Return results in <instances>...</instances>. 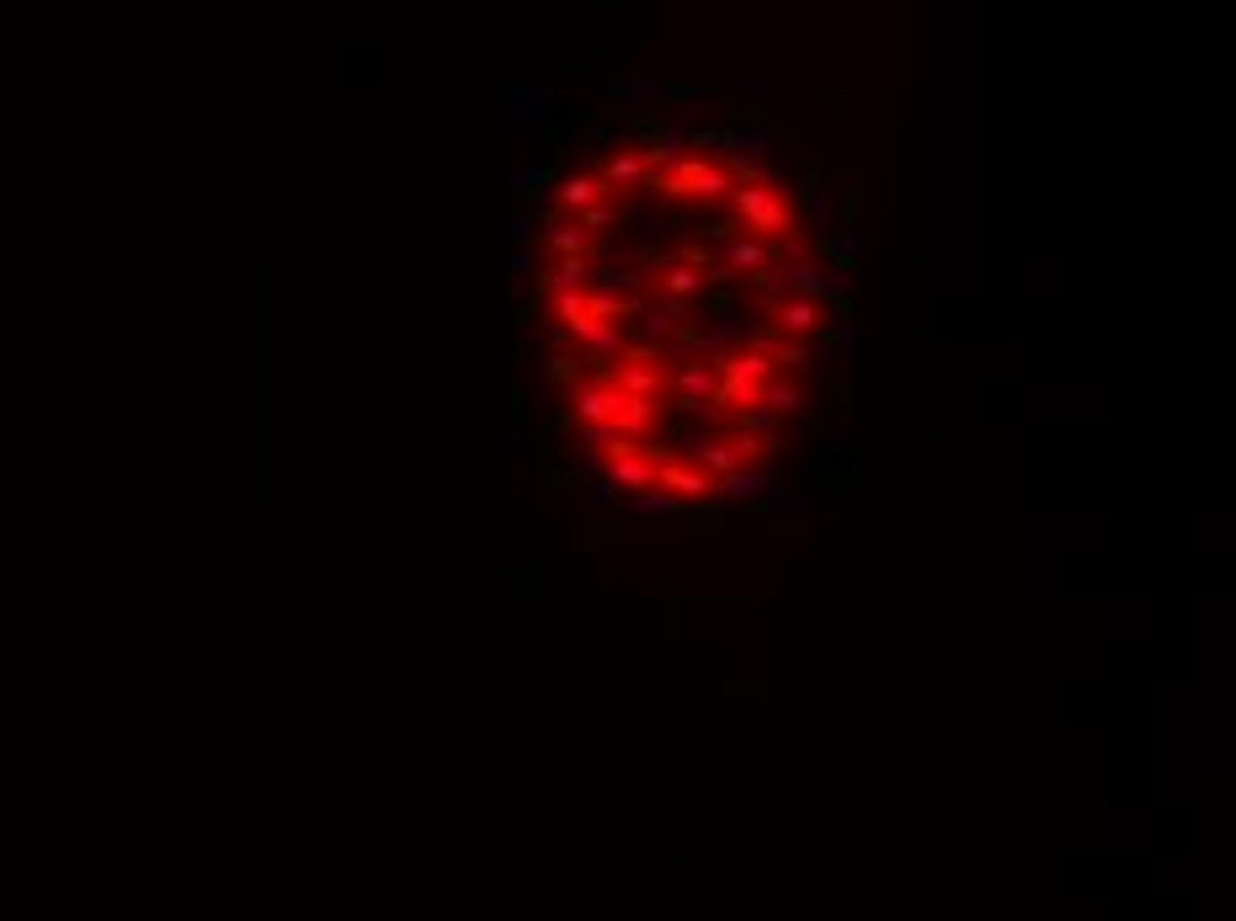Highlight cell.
Instances as JSON below:
<instances>
[{
  "label": "cell",
  "mask_w": 1236,
  "mask_h": 921,
  "mask_svg": "<svg viewBox=\"0 0 1236 921\" xmlns=\"http://www.w3.org/2000/svg\"><path fill=\"white\" fill-rule=\"evenodd\" d=\"M731 208H736V219H742L746 230H757V235H779L794 224V208L783 198L773 182H736V193H731Z\"/></svg>",
  "instance_id": "cell-1"
},
{
  "label": "cell",
  "mask_w": 1236,
  "mask_h": 921,
  "mask_svg": "<svg viewBox=\"0 0 1236 921\" xmlns=\"http://www.w3.org/2000/svg\"><path fill=\"white\" fill-rule=\"evenodd\" d=\"M757 288L768 293V299H811V304H821V282L826 272L816 261H783V267H768V272H757Z\"/></svg>",
  "instance_id": "cell-2"
},
{
  "label": "cell",
  "mask_w": 1236,
  "mask_h": 921,
  "mask_svg": "<svg viewBox=\"0 0 1236 921\" xmlns=\"http://www.w3.org/2000/svg\"><path fill=\"white\" fill-rule=\"evenodd\" d=\"M709 475H703V469H693V464H683V458H672V464H656V490H666V496H677V501H683V506H688V501H709Z\"/></svg>",
  "instance_id": "cell-3"
},
{
  "label": "cell",
  "mask_w": 1236,
  "mask_h": 921,
  "mask_svg": "<svg viewBox=\"0 0 1236 921\" xmlns=\"http://www.w3.org/2000/svg\"><path fill=\"white\" fill-rule=\"evenodd\" d=\"M773 485H779V475H768V469H736V475H725V480L709 485V501H714V506H736V501L768 496Z\"/></svg>",
  "instance_id": "cell-4"
},
{
  "label": "cell",
  "mask_w": 1236,
  "mask_h": 921,
  "mask_svg": "<svg viewBox=\"0 0 1236 921\" xmlns=\"http://www.w3.org/2000/svg\"><path fill=\"white\" fill-rule=\"evenodd\" d=\"M608 384H614L623 400H661L666 395V373L645 368V362H618L614 373H608Z\"/></svg>",
  "instance_id": "cell-5"
},
{
  "label": "cell",
  "mask_w": 1236,
  "mask_h": 921,
  "mask_svg": "<svg viewBox=\"0 0 1236 921\" xmlns=\"http://www.w3.org/2000/svg\"><path fill=\"white\" fill-rule=\"evenodd\" d=\"M688 325V304H672V299H656V304H645L640 310V325H634V336L645 341V347H661L666 336H677Z\"/></svg>",
  "instance_id": "cell-6"
},
{
  "label": "cell",
  "mask_w": 1236,
  "mask_h": 921,
  "mask_svg": "<svg viewBox=\"0 0 1236 921\" xmlns=\"http://www.w3.org/2000/svg\"><path fill=\"white\" fill-rule=\"evenodd\" d=\"M618 395L608 378H597V384H581L576 395H571V416H576L581 427H597V421H614V410H618Z\"/></svg>",
  "instance_id": "cell-7"
},
{
  "label": "cell",
  "mask_w": 1236,
  "mask_h": 921,
  "mask_svg": "<svg viewBox=\"0 0 1236 921\" xmlns=\"http://www.w3.org/2000/svg\"><path fill=\"white\" fill-rule=\"evenodd\" d=\"M683 150H688V128H683V123H656V128L645 133L640 161H645V171H656V165H677L683 161Z\"/></svg>",
  "instance_id": "cell-8"
},
{
  "label": "cell",
  "mask_w": 1236,
  "mask_h": 921,
  "mask_svg": "<svg viewBox=\"0 0 1236 921\" xmlns=\"http://www.w3.org/2000/svg\"><path fill=\"white\" fill-rule=\"evenodd\" d=\"M565 330H571V341H586L592 362H597V358H618V362H623V352H629V336H623L618 325H597V320H586V315H581V320L565 325Z\"/></svg>",
  "instance_id": "cell-9"
},
{
  "label": "cell",
  "mask_w": 1236,
  "mask_h": 921,
  "mask_svg": "<svg viewBox=\"0 0 1236 921\" xmlns=\"http://www.w3.org/2000/svg\"><path fill=\"white\" fill-rule=\"evenodd\" d=\"M603 198H618V193H608L597 176H560V182H555V202H560L565 213H586L592 202H603Z\"/></svg>",
  "instance_id": "cell-10"
},
{
  "label": "cell",
  "mask_w": 1236,
  "mask_h": 921,
  "mask_svg": "<svg viewBox=\"0 0 1236 921\" xmlns=\"http://www.w3.org/2000/svg\"><path fill=\"white\" fill-rule=\"evenodd\" d=\"M661 421V400H618L614 410V432L629 442H645V432Z\"/></svg>",
  "instance_id": "cell-11"
},
{
  "label": "cell",
  "mask_w": 1236,
  "mask_h": 921,
  "mask_svg": "<svg viewBox=\"0 0 1236 921\" xmlns=\"http://www.w3.org/2000/svg\"><path fill=\"white\" fill-rule=\"evenodd\" d=\"M720 373L746 378V384H773V358H768V347H742V352H725Z\"/></svg>",
  "instance_id": "cell-12"
},
{
  "label": "cell",
  "mask_w": 1236,
  "mask_h": 921,
  "mask_svg": "<svg viewBox=\"0 0 1236 921\" xmlns=\"http://www.w3.org/2000/svg\"><path fill=\"white\" fill-rule=\"evenodd\" d=\"M773 256H779V241H725V267L736 278H757L762 261H773Z\"/></svg>",
  "instance_id": "cell-13"
},
{
  "label": "cell",
  "mask_w": 1236,
  "mask_h": 921,
  "mask_svg": "<svg viewBox=\"0 0 1236 921\" xmlns=\"http://www.w3.org/2000/svg\"><path fill=\"white\" fill-rule=\"evenodd\" d=\"M608 485H614V490H634V496H645V490H656V464H645L640 453H629V458H608Z\"/></svg>",
  "instance_id": "cell-14"
},
{
  "label": "cell",
  "mask_w": 1236,
  "mask_h": 921,
  "mask_svg": "<svg viewBox=\"0 0 1236 921\" xmlns=\"http://www.w3.org/2000/svg\"><path fill=\"white\" fill-rule=\"evenodd\" d=\"M672 384H677V400H693V405L720 400V373H714V368H699V362H683Z\"/></svg>",
  "instance_id": "cell-15"
},
{
  "label": "cell",
  "mask_w": 1236,
  "mask_h": 921,
  "mask_svg": "<svg viewBox=\"0 0 1236 921\" xmlns=\"http://www.w3.org/2000/svg\"><path fill=\"white\" fill-rule=\"evenodd\" d=\"M549 96H555L549 85H528V81L512 85V133H528V128L544 118V102H549Z\"/></svg>",
  "instance_id": "cell-16"
},
{
  "label": "cell",
  "mask_w": 1236,
  "mask_h": 921,
  "mask_svg": "<svg viewBox=\"0 0 1236 921\" xmlns=\"http://www.w3.org/2000/svg\"><path fill=\"white\" fill-rule=\"evenodd\" d=\"M762 410L768 416H811V395L789 378H773V384H762Z\"/></svg>",
  "instance_id": "cell-17"
},
{
  "label": "cell",
  "mask_w": 1236,
  "mask_h": 921,
  "mask_svg": "<svg viewBox=\"0 0 1236 921\" xmlns=\"http://www.w3.org/2000/svg\"><path fill=\"white\" fill-rule=\"evenodd\" d=\"M800 224L816 230V235H826V182L816 176V171L800 176Z\"/></svg>",
  "instance_id": "cell-18"
},
{
  "label": "cell",
  "mask_w": 1236,
  "mask_h": 921,
  "mask_svg": "<svg viewBox=\"0 0 1236 921\" xmlns=\"http://www.w3.org/2000/svg\"><path fill=\"white\" fill-rule=\"evenodd\" d=\"M645 182H651L645 161L623 150V155H614V161H608V182H603V187H608V193H614V187H618V193H645Z\"/></svg>",
  "instance_id": "cell-19"
},
{
  "label": "cell",
  "mask_w": 1236,
  "mask_h": 921,
  "mask_svg": "<svg viewBox=\"0 0 1236 921\" xmlns=\"http://www.w3.org/2000/svg\"><path fill=\"white\" fill-rule=\"evenodd\" d=\"M645 310V299H618V293H586V320L597 325H614L623 315H640Z\"/></svg>",
  "instance_id": "cell-20"
},
{
  "label": "cell",
  "mask_w": 1236,
  "mask_h": 921,
  "mask_svg": "<svg viewBox=\"0 0 1236 921\" xmlns=\"http://www.w3.org/2000/svg\"><path fill=\"white\" fill-rule=\"evenodd\" d=\"M821 320V304H811V299H783L779 304V330L783 336H811Z\"/></svg>",
  "instance_id": "cell-21"
},
{
  "label": "cell",
  "mask_w": 1236,
  "mask_h": 921,
  "mask_svg": "<svg viewBox=\"0 0 1236 921\" xmlns=\"http://www.w3.org/2000/svg\"><path fill=\"white\" fill-rule=\"evenodd\" d=\"M661 293L672 299V304H688V299H703V272H693V267H672L666 278H661Z\"/></svg>",
  "instance_id": "cell-22"
},
{
  "label": "cell",
  "mask_w": 1236,
  "mask_h": 921,
  "mask_svg": "<svg viewBox=\"0 0 1236 921\" xmlns=\"http://www.w3.org/2000/svg\"><path fill=\"white\" fill-rule=\"evenodd\" d=\"M645 96H661V81H651V75H623V81H608L603 85V102H645Z\"/></svg>",
  "instance_id": "cell-23"
},
{
  "label": "cell",
  "mask_w": 1236,
  "mask_h": 921,
  "mask_svg": "<svg viewBox=\"0 0 1236 921\" xmlns=\"http://www.w3.org/2000/svg\"><path fill=\"white\" fill-rule=\"evenodd\" d=\"M592 282V261L586 256H571V261H560L555 272H549V293H581Z\"/></svg>",
  "instance_id": "cell-24"
},
{
  "label": "cell",
  "mask_w": 1236,
  "mask_h": 921,
  "mask_svg": "<svg viewBox=\"0 0 1236 921\" xmlns=\"http://www.w3.org/2000/svg\"><path fill=\"white\" fill-rule=\"evenodd\" d=\"M816 250H821L826 261H837L842 272H853V261H859V235H831V230H826L821 241H816Z\"/></svg>",
  "instance_id": "cell-25"
},
{
  "label": "cell",
  "mask_w": 1236,
  "mask_h": 921,
  "mask_svg": "<svg viewBox=\"0 0 1236 921\" xmlns=\"http://www.w3.org/2000/svg\"><path fill=\"white\" fill-rule=\"evenodd\" d=\"M549 245L560 250V261H571V256H592V241L581 235L576 219H571V224H555V230H549Z\"/></svg>",
  "instance_id": "cell-26"
},
{
  "label": "cell",
  "mask_w": 1236,
  "mask_h": 921,
  "mask_svg": "<svg viewBox=\"0 0 1236 921\" xmlns=\"http://www.w3.org/2000/svg\"><path fill=\"white\" fill-rule=\"evenodd\" d=\"M544 378H549L555 389H571V395H576L581 384H586V378H581V362L571 358V352H555V358H549V368H544Z\"/></svg>",
  "instance_id": "cell-27"
},
{
  "label": "cell",
  "mask_w": 1236,
  "mask_h": 921,
  "mask_svg": "<svg viewBox=\"0 0 1236 921\" xmlns=\"http://www.w3.org/2000/svg\"><path fill=\"white\" fill-rule=\"evenodd\" d=\"M576 224H581V235H592V230H618V202L614 198L592 202L586 213H576Z\"/></svg>",
  "instance_id": "cell-28"
},
{
  "label": "cell",
  "mask_w": 1236,
  "mask_h": 921,
  "mask_svg": "<svg viewBox=\"0 0 1236 921\" xmlns=\"http://www.w3.org/2000/svg\"><path fill=\"white\" fill-rule=\"evenodd\" d=\"M634 501H640L645 517H688V506H683L677 496H666V490H645V496H634Z\"/></svg>",
  "instance_id": "cell-29"
},
{
  "label": "cell",
  "mask_w": 1236,
  "mask_h": 921,
  "mask_svg": "<svg viewBox=\"0 0 1236 921\" xmlns=\"http://www.w3.org/2000/svg\"><path fill=\"white\" fill-rule=\"evenodd\" d=\"M549 182H555V171H544V165H512V187H517L528 202H534V193L538 187H549Z\"/></svg>",
  "instance_id": "cell-30"
},
{
  "label": "cell",
  "mask_w": 1236,
  "mask_h": 921,
  "mask_svg": "<svg viewBox=\"0 0 1236 921\" xmlns=\"http://www.w3.org/2000/svg\"><path fill=\"white\" fill-rule=\"evenodd\" d=\"M768 358H773V368H794V373H811V368H816L811 347H800V341H794V347H789V341H783V347H768Z\"/></svg>",
  "instance_id": "cell-31"
},
{
  "label": "cell",
  "mask_w": 1236,
  "mask_h": 921,
  "mask_svg": "<svg viewBox=\"0 0 1236 921\" xmlns=\"http://www.w3.org/2000/svg\"><path fill=\"white\" fill-rule=\"evenodd\" d=\"M506 230H512V241H517V245H534L538 230H544V213H534V208H517Z\"/></svg>",
  "instance_id": "cell-32"
},
{
  "label": "cell",
  "mask_w": 1236,
  "mask_h": 921,
  "mask_svg": "<svg viewBox=\"0 0 1236 921\" xmlns=\"http://www.w3.org/2000/svg\"><path fill=\"white\" fill-rule=\"evenodd\" d=\"M586 133H592V139H597V144H603V150H614V155H623V144H629V128H623V123H586Z\"/></svg>",
  "instance_id": "cell-33"
},
{
  "label": "cell",
  "mask_w": 1236,
  "mask_h": 921,
  "mask_svg": "<svg viewBox=\"0 0 1236 921\" xmlns=\"http://www.w3.org/2000/svg\"><path fill=\"white\" fill-rule=\"evenodd\" d=\"M736 432H746V438H768L773 432V416L757 405V410H736Z\"/></svg>",
  "instance_id": "cell-34"
},
{
  "label": "cell",
  "mask_w": 1236,
  "mask_h": 921,
  "mask_svg": "<svg viewBox=\"0 0 1236 921\" xmlns=\"http://www.w3.org/2000/svg\"><path fill=\"white\" fill-rule=\"evenodd\" d=\"M581 315H586V293H555V320L576 325Z\"/></svg>",
  "instance_id": "cell-35"
},
{
  "label": "cell",
  "mask_w": 1236,
  "mask_h": 921,
  "mask_svg": "<svg viewBox=\"0 0 1236 921\" xmlns=\"http://www.w3.org/2000/svg\"><path fill=\"white\" fill-rule=\"evenodd\" d=\"M571 544H576L581 555H592V549H597V517H592V512H581V517H576V527H571Z\"/></svg>",
  "instance_id": "cell-36"
},
{
  "label": "cell",
  "mask_w": 1236,
  "mask_h": 921,
  "mask_svg": "<svg viewBox=\"0 0 1236 921\" xmlns=\"http://www.w3.org/2000/svg\"><path fill=\"white\" fill-rule=\"evenodd\" d=\"M581 442H586V447H603V453H608V447H614V442H618L614 421H597V427H581Z\"/></svg>",
  "instance_id": "cell-37"
},
{
  "label": "cell",
  "mask_w": 1236,
  "mask_h": 921,
  "mask_svg": "<svg viewBox=\"0 0 1236 921\" xmlns=\"http://www.w3.org/2000/svg\"><path fill=\"white\" fill-rule=\"evenodd\" d=\"M874 213V171H859V198H853V219Z\"/></svg>",
  "instance_id": "cell-38"
},
{
  "label": "cell",
  "mask_w": 1236,
  "mask_h": 921,
  "mask_svg": "<svg viewBox=\"0 0 1236 921\" xmlns=\"http://www.w3.org/2000/svg\"><path fill=\"white\" fill-rule=\"evenodd\" d=\"M773 538H779V544H783V538H794V544H805V538H811V522H805V517H794V522L783 517V522H773Z\"/></svg>",
  "instance_id": "cell-39"
},
{
  "label": "cell",
  "mask_w": 1236,
  "mask_h": 921,
  "mask_svg": "<svg viewBox=\"0 0 1236 921\" xmlns=\"http://www.w3.org/2000/svg\"><path fill=\"white\" fill-rule=\"evenodd\" d=\"M725 91H731V96H742V102H746V96H751V102H762V96H768V85H762V81H731Z\"/></svg>",
  "instance_id": "cell-40"
},
{
  "label": "cell",
  "mask_w": 1236,
  "mask_h": 921,
  "mask_svg": "<svg viewBox=\"0 0 1236 921\" xmlns=\"http://www.w3.org/2000/svg\"><path fill=\"white\" fill-rule=\"evenodd\" d=\"M506 272H512V278H528V272H534V250H512Z\"/></svg>",
  "instance_id": "cell-41"
},
{
  "label": "cell",
  "mask_w": 1236,
  "mask_h": 921,
  "mask_svg": "<svg viewBox=\"0 0 1236 921\" xmlns=\"http://www.w3.org/2000/svg\"><path fill=\"white\" fill-rule=\"evenodd\" d=\"M725 692H731V698H768V687H762V681H731Z\"/></svg>",
  "instance_id": "cell-42"
},
{
  "label": "cell",
  "mask_w": 1236,
  "mask_h": 921,
  "mask_svg": "<svg viewBox=\"0 0 1236 921\" xmlns=\"http://www.w3.org/2000/svg\"><path fill=\"white\" fill-rule=\"evenodd\" d=\"M703 235H709V241H725L731 224H725V219H703Z\"/></svg>",
  "instance_id": "cell-43"
},
{
  "label": "cell",
  "mask_w": 1236,
  "mask_h": 921,
  "mask_svg": "<svg viewBox=\"0 0 1236 921\" xmlns=\"http://www.w3.org/2000/svg\"><path fill=\"white\" fill-rule=\"evenodd\" d=\"M703 219H709V208H703V202H688V213H683V224H693V230H703Z\"/></svg>",
  "instance_id": "cell-44"
},
{
  "label": "cell",
  "mask_w": 1236,
  "mask_h": 921,
  "mask_svg": "<svg viewBox=\"0 0 1236 921\" xmlns=\"http://www.w3.org/2000/svg\"><path fill=\"white\" fill-rule=\"evenodd\" d=\"M586 490H592V496H597V501H603V506H608V501H618V490H614V485H608V480H592V485H586Z\"/></svg>",
  "instance_id": "cell-45"
},
{
  "label": "cell",
  "mask_w": 1236,
  "mask_h": 921,
  "mask_svg": "<svg viewBox=\"0 0 1236 921\" xmlns=\"http://www.w3.org/2000/svg\"><path fill=\"white\" fill-rule=\"evenodd\" d=\"M544 341H549V347H565V341H571V330H565V325L555 320L549 330H544Z\"/></svg>",
  "instance_id": "cell-46"
}]
</instances>
